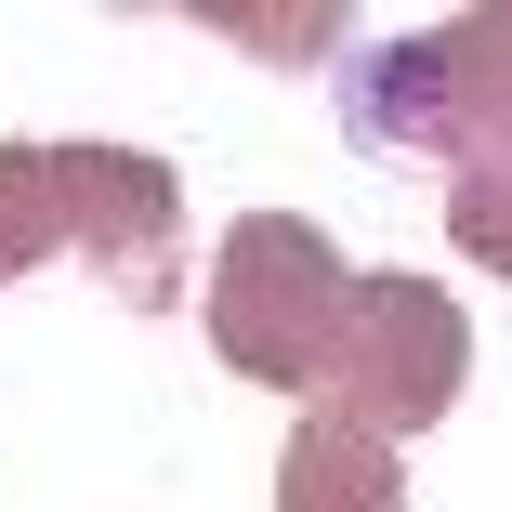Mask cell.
Listing matches in <instances>:
<instances>
[{
	"label": "cell",
	"instance_id": "1",
	"mask_svg": "<svg viewBox=\"0 0 512 512\" xmlns=\"http://www.w3.org/2000/svg\"><path fill=\"white\" fill-rule=\"evenodd\" d=\"M342 302H355V276H342V250L302 224V211H250V224L211 250V342H224V368L263 381V394H316Z\"/></svg>",
	"mask_w": 512,
	"mask_h": 512
},
{
	"label": "cell",
	"instance_id": "2",
	"mask_svg": "<svg viewBox=\"0 0 512 512\" xmlns=\"http://www.w3.org/2000/svg\"><path fill=\"white\" fill-rule=\"evenodd\" d=\"M460 381H473L460 302H447L434 276H355L342 329H329V368H316V407H342V421H368V434L394 447V434L447 421Z\"/></svg>",
	"mask_w": 512,
	"mask_h": 512
},
{
	"label": "cell",
	"instance_id": "3",
	"mask_svg": "<svg viewBox=\"0 0 512 512\" xmlns=\"http://www.w3.org/2000/svg\"><path fill=\"white\" fill-rule=\"evenodd\" d=\"M53 158H66V250H92V276L132 316H158L171 302V237H184L171 158H145V145H53Z\"/></svg>",
	"mask_w": 512,
	"mask_h": 512
},
{
	"label": "cell",
	"instance_id": "4",
	"mask_svg": "<svg viewBox=\"0 0 512 512\" xmlns=\"http://www.w3.org/2000/svg\"><path fill=\"white\" fill-rule=\"evenodd\" d=\"M276 512H407V460L342 407H302L276 460Z\"/></svg>",
	"mask_w": 512,
	"mask_h": 512
},
{
	"label": "cell",
	"instance_id": "5",
	"mask_svg": "<svg viewBox=\"0 0 512 512\" xmlns=\"http://www.w3.org/2000/svg\"><path fill=\"white\" fill-rule=\"evenodd\" d=\"M66 250V158L53 145H0V276H27Z\"/></svg>",
	"mask_w": 512,
	"mask_h": 512
},
{
	"label": "cell",
	"instance_id": "6",
	"mask_svg": "<svg viewBox=\"0 0 512 512\" xmlns=\"http://www.w3.org/2000/svg\"><path fill=\"white\" fill-rule=\"evenodd\" d=\"M447 237L486 263V276H512V145L499 158H460L447 171Z\"/></svg>",
	"mask_w": 512,
	"mask_h": 512
}]
</instances>
